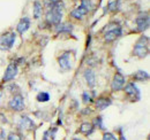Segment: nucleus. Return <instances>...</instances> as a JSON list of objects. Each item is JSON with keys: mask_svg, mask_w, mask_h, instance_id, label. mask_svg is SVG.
I'll use <instances>...</instances> for the list:
<instances>
[{"mask_svg": "<svg viewBox=\"0 0 150 140\" xmlns=\"http://www.w3.org/2000/svg\"><path fill=\"white\" fill-rule=\"evenodd\" d=\"M125 88V77L121 74H115L112 80L113 91H120Z\"/></svg>", "mask_w": 150, "mask_h": 140, "instance_id": "nucleus-10", "label": "nucleus"}, {"mask_svg": "<svg viewBox=\"0 0 150 140\" xmlns=\"http://www.w3.org/2000/svg\"><path fill=\"white\" fill-rule=\"evenodd\" d=\"M95 125L98 126V127H103V126H102V117H97V118L95 120Z\"/></svg>", "mask_w": 150, "mask_h": 140, "instance_id": "nucleus-26", "label": "nucleus"}, {"mask_svg": "<svg viewBox=\"0 0 150 140\" xmlns=\"http://www.w3.org/2000/svg\"><path fill=\"white\" fill-rule=\"evenodd\" d=\"M94 124H91V123H82L81 124V126H80V132L81 133H83L84 136H89V134H91L93 132H94Z\"/></svg>", "mask_w": 150, "mask_h": 140, "instance_id": "nucleus-15", "label": "nucleus"}, {"mask_svg": "<svg viewBox=\"0 0 150 140\" xmlns=\"http://www.w3.org/2000/svg\"><path fill=\"white\" fill-rule=\"evenodd\" d=\"M136 27L139 31H146L149 28V14L141 13L136 18Z\"/></svg>", "mask_w": 150, "mask_h": 140, "instance_id": "nucleus-7", "label": "nucleus"}, {"mask_svg": "<svg viewBox=\"0 0 150 140\" xmlns=\"http://www.w3.org/2000/svg\"><path fill=\"white\" fill-rule=\"evenodd\" d=\"M35 126V124L33 122L31 118H29L28 116H22L20 120V127L22 130H31Z\"/></svg>", "mask_w": 150, "mask_h": 140, "instance_id": "nucleus-12", "label": "nucleus"}, {"mask_svg": "<svg viewBox=\"0 0 150 140\" xmlns=\"http://www.w3.org/2000/svg\"><path fill=\"white\" fill-rule=\"evenodd\" d=\"M134 79L135 80H141V82H143V80H147V79H149V74L148 72H144V71H136L135 74H134Z\"/></svg>", "mask_w": 150, "mask_h": 140, "instance_id": "nucleus-19", "label": "nucleus"}, {"mask_svg": "<svg viewBox=\"0 0 150 140\" xmlns=\"http://www.w3.org/2000/svg\"><path fill=\"white\" fill-rule=\"evenodd\" d=\"M57 132V129H52V130H47L44 136H43V140H52L54 138V134Z\"/></svg>", "mask_w": 150, "mask_h": 140, "instance_id": "nucleus-21", "label": "nucleus"}, {"mask_svg": "<svg viewBox=\"0 0 150 140\" xmlns=\"http://www.w3.org/2000/svg\"><path fill=\"white\" fill-rule=\"evenodd\" d=\"M110 105H111V100L108 99V98H99V99L96 100V107L99 110H103V109L108 108Z\"/></svg>", "mask_w": 150, "mask_h": 140, "instance_id": "nucleus-16", "label": "nucleus"}, {"mask_svg": "<svg viewBox=\"0 0 150 140\" xmlns=\"http://www.w3.org/2000/svg\"><path fill=\"white\" fill-rule=\"evenodd\" d=\"M9 106L12 109L16 110V111H21L24 109V100H23V97L21 94L18 95H14L13 99L9 101Z\"/></svg>", "mask_w": 150, "mask_h": 140, "instance_id": "nucleus-9", "label": "nucleus"}, {"mask_svg": "<svg viewBox=\"0 0 150 140\" xmlns=\"http://www.w3.org/2000/svg\"><path fill=\"white\" fill-rule=\"evenodd\" d=\"M103 140H118V139L113 136L112 133L106 132V133H104V136H103Z\"/></svg>", "mask_w": 150, "mask_h": 140, "instance_id": "nucleus-25", "label": "nucleus"}, {"mask_svg": "<svg viewBox=\"0 0 150 140\" xmlns=\"http://www.w3.org/2000/svg\"><path fill=\"white\" fill-rule=\"evenodd\" d=\"M42 10H43V6H42V4L36 0L35 2H34V18H40V15H42Z\"/></svg>", "mask_w": 150, "mask_h": 140, "instance_id": "nucleus-18", "label": "nucleus"}, {"mask_svg": "<svg viewBox=\"0 0 150 140\" xmlns=\"http://www.w3.org/2000/svg\"><path fill=\"white\" fill-rule=\"evenodd\" d=\"M84 78L87 80V84L90 88H94L95 84H96V76H95L94 71L91 69H87L84 71Z\"/></svg>", "mask_w": 150, "mask_h": 140, "instance_id": "nucleus-14", "label": "nucleus"}, {"mask_svg": "<svg viewBox=\"0 0 150 140\" xmlns=\"http://www.w3.org/2000/svg\"><path fill=\"white\" fill-rule=\"evenodd\" d=\"M29 27H30V20L28 18H21V21L19 22L16 30H18L19 34H24L29 29Z\"/></svg>", "mask_w": 150, "mask_h": 140, "instance_id": "nucleus-13", "label": "nucleus"}, {"mask_svg": "<svg viewBox=\"0 0 150 140\" xmlns=\"http://www.w3.org/2000/svg\"><path fill=\"white\" fill-rule=\"evenodd\" d=\"M122 34L121 28L117 24V23H110L108 24V27L105 28V32H104V39L108 43L114 41L117 38H119Z\"/></svg>", "mask_w": 150, "mask_h": 140, "instance_id": "nucleus-4", "label": "nucleus"}, {"mask_svg": "<svg viewBox=\"0 0 150 140\" xmlns=\"http://www.w3.org/2000/svg\"><path fill=\"white\" fill-rule=\"evenodd\" d=\"M7 140H22V138H21V136H20L19 133H11L9 136H8V138H7Z\"/></svg>", "mask_w": 150, "mask_h": 140, "instance_id": "nucleus-24", "label": "nucleus"}, {"mask_svg": "<svg viewBox=\"0 0 150 140\" xmlns=\"http://www.w3.org/2000/svg\"><path fill=\"white\" fill-rule=\"evenodd\" d=\"M59 66L64 71L72 69V54L71 52H64L58 59Z\"/></svg>", "mask_w": 150, "mask_h": 140, "instance_id": "nucleus-6", "label": "nucleus"}, {"mask_svg": "<svg viewBox=\"0 0 150 140\" xmlns=\"http://www.w3.org/2000/svg\"><path fill=\"white\" fill-rule=\"evenodd\" d=\"M93 7H94V5H93L91 0H82L81 6L75 8L74 10L71 13V16L76 18V20H81V18H83V16H86L93 9Z\"/></svg>", "mask_w": 150, "mask_h": 140, "instance_id": "nucleus-3", "label": "nucleus"}, {"mask_svg": "<svg viewBox=\"0 0 150 140\" xmlns=\"http://www.w3.org/2000/svg\"><path fill=\"white\" fill-rule=\"evenodd\" d=\"M118 7H119V1H112V2H110L109 6H108L109 10H111V12H115V10L118 9Z\"/></svg>", "mask_w": 150, "mask_h": 140, "instance_id": "nucleus-22", "label": "nucleus"}, {"mask_svg": "<svg viewBox=\"0 0 150 140\" xmlns=\"http://www.w3.org/2000/svg\"><path fill=\"white\" fill-rule=\"evenodd\" d=\"M15 40H16V35H15V32H12V31L0 36V50L1 51L11 50L13 47Z\"/></svg>", "mask_w": 150, "mask_h": 140, "instance_id": "nucleus-5", "label": "nucleus"}, {"mask_svg": "<svg viewBox=\"0 0 150 140\" xmlns=\"http://www.w3.org/2000/svg\"><path fill=\"white\" fill-rule=\"evenodd\" d=\"M73 140H80V139H76V138H75V139H73Z\"/></svg>", "mask_w": 150, "mask_h": 140, "instance_id": "nucleus-27", "label": "nucleus"}, {"mask_svg": "<svg viewBox=\"0 0 150 140\" xmlns=\"http://www.w3.org/2000/svg\"><path fill=\"white\" fill-rule=\"evenodd\" d=\"M134 54L141 59H144L149 53V38L142 36L134 46Z\"/></svg>", "mask_w": 150, "mask_h": 140, "instance_id": "nucleus-2", "label": "nucleus"}, {"mask_svg": "<svg viewBox=\"0 0 150 140\" xmlns=\"http://www.w3.org/2000/svg\"><path fill=\"white\" fill-rule=\"evenodd\" d=\"M0 98H1V92H0Z\"/></svg>", "mask_w": 150, "mask_h": 140, "instance_id": "nucleus-28", "label": "nucleus"}, {"mask_svg": "<svg viewBox=\"0 0 150 140\" xmlns=\"http://www.w3.org/2000/svg\"><path fill=\"white\" fill-rule=\"evenodd\" d=\"M18 64H15V63H11L8 67H7V69L5 71V75H4V78H2V80L4 82H9V80H12V79H14L15 77H16V75H18Z\"/></svg>", "mask_w": 150, "mask_h": 140, "instance_id": "nucleus-8", "label": "nucleus"}, {"mask_svg": "<svg viewBox=\"0 0 150 140\" xmlns=\"http://www.w3.org/2000/svg\"><path fill=\"white\" fill-rule=\"evenodd\" d=\"M50 100V94L47 92H40L37 94V101L39 102H47Z\"/></svg>", "mask_w": 150, "mask_h": 140, "instance_id": "nucleus-20", "label": "nucleus"}, {"mask_svg": "<svg viewBox=\"0 0 150 140\" xmlns=\"http://www.w3.org/2000/svg\"><path fill=\"white\" fill-rule=\"evenodd\" d=\"M82 100H83V102H84V104H89V102H91V101H93L91 95H90L88 92H84V93L82 94Z\"/></svg>", "mask_w": 150, "mask_h": 140, "instance_id": "nucleus-23", "label": "nucleus"}, {"mask_svg": "<svg viewBox=\"0 0 150 140\" xmlns=\"http://www.w3.org/2000/svg\"><path fill=\"white\" fill-rule=\"evenodd\" d=\"M125 92L133 100H139L140 99V91L135 86V84H133V83H129L125 86Z\"/></svg>", "mask_w": 150, "mask_h": 140, "instance_id": "nucleus-11", "label": "nucleus"}, {"mask_svg": "<svg viewBox=\"0 0 150 140\" xmlns=\"http://www.w3.org/2000/svg\"><path fill=\"white\" fill-rule=\"evenodd\" d=\"M64 1L61 0H57L53 2V5L49 8L47 13H46V22L52 24V25H58L59 23H61V18H62V10H64Z\"/></svg>", "mask_w": 150, "mask_h": 140, "instance_id": "nucleus-1", "label": "nucleus"}, {"mask_svg": "<svg viewBox=\"0 0 150 140\" xmlns=\"http://www.w3.org/2000/svg\"><path fill=\"white\" fill-rule=\"evenodd\" d=\"M56 27L58 32H71L73 29V25L69 23H59Z\"/></svg>", "mask_w": 150, "mask_h": 140, "instance_id": "nucleus-17", "label": "nucleus"}]
</instances>
